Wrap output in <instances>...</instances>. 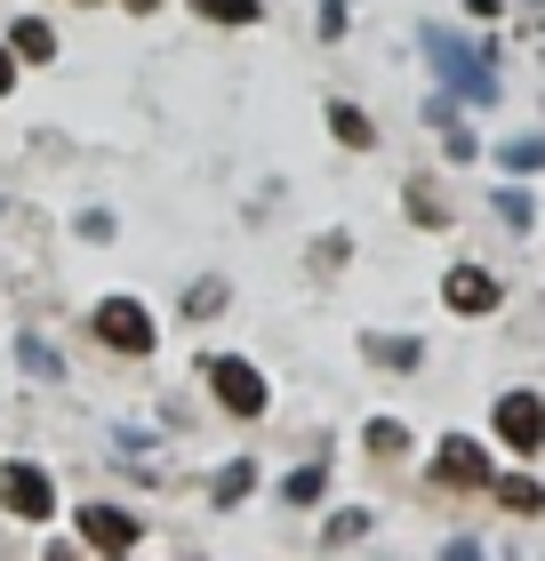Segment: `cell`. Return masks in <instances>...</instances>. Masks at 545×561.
Returning a JSON list of instances; mask_svg holds the SVG:
<instances>
[{
	"mask_svg": "<svg viewBox=\"0 0 545 561\" xmlns=\"http://www.w3.org/2000/svg\"><path fill=\"white\" fill-rule=\"evenodd\" d=\"M418 41H425L441 89H450L457 105H498V72H489V48L481 41H457V33H441V24H425Z\"/></svg>",
	"mask_w": 545,
	"mask_h": 561,
	"instance_id": "6da1fadb",
	"label": "cell"
},
{
	"mask_svg": "<svg viewBox=\"0 0 545 561\" xmlns=\"http://www.w3.org/2000/svg\"><path fill=\"white\" fill-rule=\"evenodd\" d=\"M201 377H209V393H217L225 417H265L273 393H265V369H257V362H241V353H209Z\"/></svg>",
	"mask_w": 545,
	"mask_h": 561,
	"instance_id": "7a4b0ae2",
	"label": "cell"
},
{
	"mask_svg": "<svg viewBox=\"0 0 545 561\" xmlns=\"http://www.w3.org/2000/svg\"><path fill=\"white\" fill-rule=\"evenodd\" d=\"M0 505H9L16 522H57V481L41 466H24V457H9V466H0Z\"/></svg>",
	"mask_w": 545,
	"mask_h": 561,
	"instance_id": "3957f363",
	"label": "cell"
},
{
	"mask_svg": "<svg viewBox=\"0 0 545 561\" xmlns=\"http://www.w3.org/2000/svg\"><path fill=\"white\" fill-rule=\"evenodd\" d=\"M489 425H498V442H506V449L537 457V449H545V393H498Z\"/></svg>",
	"mask_w": 545,
	"mask_h": 561,
	"instance_id": "277c9868",
	"label": "cell"
},
{
	"mask_svg": "<svg viewBox=\"0 0 545 561\" xmlns=\"http://www.w3.org/2000/svg\"><path fill=\"white\" fill-rule=\"evenodd\" d=\"M96 337H105L113 353H137V362H145V353H152V313L137 297H105V305H96Z\"/></svg>",
	"mask_w": 545,
	"mask_h": 561,
	"instance_id": "5b68a950",
	"label": "cell"
},
{
	"mask_svg": "<svg viewBox=\"0 0 545 561\" xmlns=\"http://www.w3.org/2000/svg\"><path fill=\"white\" fill-rule=\"evenodd\" d=\"M72 529H81V546H96V553H137V538H145V522L121 514V505H81Z\"/></svg>",
	"mask_w": 545,
	"mask_h": 561,
	"instance_id": "8992f818",
	"label": "cell"
},
{
	"mask_svg": "<svg viewBox=\"0 0 545 561\" xmlns=\"http://www.w3.org/2000/svg\"><path fill=\"white\" fill-rule=\"evenodd\" d=\"M433 481H441V490H489V449L450 433V442L433 449Z\"/></svg>",
	"mask_w": 545,
	"mask_h": 561,
	"instance_id": "52a82bcc",
	"label": "cell"
},
{
	"mask_svg": "<svg viewBox=\"0 0 545 561\" xmlns=\"http://www.w3.org/2000/svg\"><path fill=\"white\" fill-rule=\"evenodd\" d=\"M441 305H450V313H498V273L450 265V273H441Z\"/></svg>",
	"mask_w": 545,
	"mask_h": 561,
	"instance_id": "ba28073f",
	"label": "cell"
},
{
	"mask_svg": "<svg viewBox=\"0 0 545 561\" xmlns=\"http://www.w3.org/2000/svg\"><path fill=\"white\" fill-rule=\"evenodd\" d=\"M361 353H370L377 369H418V362H425L418 337H385V329H370V337H361Z\"/></svg>",
	"mask_w": 545,
	"mask_h": 561,
	"instance_id": "9c48e42d",
	"label": "cell"
},
{
	"mask_svg": "<svg viewBox=\"0 0 545 561\" xmlns=\"http://www.w3.org/2000/svg\"><path fill=\"white\" fill-rule=\"evenodd\" d=\"M329 129H337V145H353V152H370V145H377L370 113H361V105H345V96H329Z\"/></svg>",
	"mask_w": 545,
	"mask_h": 561,
	"instance_id": "30bf717a",
	"label": "cell"
},
{
	"mask_svg": "<svg viewBox=\"0 0 545 561\" xmlns=\"http://www.w3.org/2000/svg\"><path fill=\"white\" fill-rule=\"evenodd\" d=\"M489 490H498L506 514H545V481H530V473H506V481H489Z\"/></svg>",
	"mask_w": 545,
	"mask_h": 561,
	"instance_id": "8fae6325",
	"label": "cell"
},
{
	"mask_svg": "<svg viewBox=\"0 0 545 561\" xmlns=\"http://www.w3.org/2000/svg\"><path fill=\"white\" fill-rule=\"evenodd\" d=\"M16 362H24V377H41V386H57V377H65V362L48 353V337H33V329L16 337Z\"/></svg>",
	"mask_w": 545,
	"mask_h": 561,
	"instance_id": "7c38bea8",
	"label": "cell"
},
{
	"mask_svg": "<svg viewBox=\"0 0 545 561\" xmlns=\"http://www.w3.org/2000/svg\"><path fill=\"white\" fill-rule=\"evenodd\" d=\"M489 209H498V225H513V233H530V225H537L530 185H498V201H489Z\"/></svg>",
	"mask_w": 545,
	"mask_h": 561,
	"instance_id": "4fadbf2b",
	"label": "cell"
},
{
	"mask_svg": "<svg viewBox=\"0 0 545 561\" xmlns=\"http://www.w3.org/2000/svg\"><path fill=\"white\" fill-rule=\"evenodd\" d=\"M9 41H16V57H24V65H48V57H57V33H48L41 16H24Z\"/></svg>",
	"mask_w": 545,
	"mask_h": 561,
	"instance_id": "5bb4252c",
	"label": "cell"
},
{
	"mask_svg": "<svg viewBox=\"0 0 545 561\" xmlns=\"http://www.w3.org/2000/svg\"><path fill=\"white\" fill-rule=\"evenodd\" d=\"M249 490H257V466H249V457H232V466L217 473V490H209V497H217V505H225V514H232V505H241Z\"/></svg>",
	"mask_w": 545,
	"mask_h": 561,
	"instance_id": "9a60e30c",
	"label": "cell"
},
{
	"mask_svg": "<svg viewBox=\"0 0 545 561\" xmlns=\"http://www.w3.org/2000/svg\"><path fill=\"white\" fill-rule=\"evenodd\" d=\"M193 16H217V24H257L265 0H193Z\"/></svg>",
	"mask_w": 545,
	"mask_h": 561,
	"instance_id": "2e32d148",
	"label": "cell"
},
{
	"mask_svg": "<svg viewBox=\"0 0 545 561\" xmlns=\"http://www.w3.org/2000/svg\"><path fill=\"white\" fill-rule=\"evenodd\" d=\"M321 490H329V473H321V466H297L289 481H281V497H289V505H321Z\"/></svg>",
	"mask_w": 545,
	"mask_h": 561,
	"instance_id": "e0dca14e",
	"label": "cell"
},
{
	"mask_svg": "<svg viewBox=\"0 0 545 561\" xmlns=\"http://www.w3.org/2000/svg\"><path fill=\"white\" fill-rule=\"evenodd\" d=\"M498 161H506V169H522V176L545 169V137H506V145H498Z\"/></svg>",
	"mask_w": 545,
	"mask_h": 561,
	"instance_id": "ac0fdd59",
	"label": "cell"
},
{
	"mask_svg": "<svg viewBox=\"0 0 545 561\" xmlns=\"http://www.w3.org/2000/svg\"><path fill=\"white\" fill-rule=\"evenodd\" d=\"M409 217H418V225H433V233H441V225H450V209H441V193L425 185V176H418V185H409Z\"/></svg>",
	"mask_w": 545,
	"mask_h": 561,
	"instance_id": "d6986e66",
	"label": "cell"
},
{
	"mask_svg": "<svg viewBox=\"0 0 545 561\" xmlns=\"http://www.w3.org/2000/svg\"><path fill=\"white\" fill-rule=\"evenodd\" d=\"M361 538H370V514H361V505L329 514V546H361Z\"/></svg>",
	"mask_w": 545,
	"mask_h": 561,
	"instance_id": "ffe728a7",
	"label": "cell"
},
{
	"mask_svg": "<svg viewBox=\"0 0 545 561\" xmlns=\"http://www.w3.org/2000/svg\"><path fill=\"white\" fill-rule=\"evenodd\" d=\"M370 449H377V457H401V449H409V425H401V417H377V425H370Z\"/></svg>",
	"mask_w": 545,
	"mask_h": 561,
	"instance_id": "44dd1931",
	"label": "cell"
},
{
	"mask_svg": "<svg viewBox=\"0 0 545 561\" xmlns=\"http://www.w3.org/2000/svg\"><path fill=\"white\" fill-rule=\"evenodd\" d=\"M185 313H193V321H209V313H225V280H193Z\"/></svg>",
	"mask_w": 545,
	"mask_h": 561,
	"instance_id": "7402d4cb",
	"label": "cell"
},
{
	"mask_svg": "<svg viewBox=\"0 0 545 561\" xmlns=\"http://www.w3.org/2000/svg\"><path fill=\"white\" fill-rule=\"evenodd\" d=\"M441 145H450V161H474V152H481L474 137H465V129H457V121H450V129H441Z\"/></svg>",
	"mask_w": 545,
	"mask_h": 561,
	"instance_id": "603a6c76",
	"label": "cell"
},
{
	"mask_svg": "<svg viewBox=\"0 0 545 561\" xmlns=\"http://www.w3.org/2000/svg\"><path fill=\"white\" fill-rule=\"evenodd\" d=\"M81 241H113V217L105 209H81Z\"/></svg>",
	"mask_w": 545,
	"mask_h": 561,
	"instance_id": "cb8c5ba5",
	"label": "cell"
},
{
	"mask_svg": "<svg viewBox=\"0 0 545 561\" xmlns=\"http://www.w3.org/2000/svg\"><path fill=\"white\" fill-rule=\"evenodd\" d=\"M345 33V0H321V41H337Z\"/></svg>",
	"mask_w": 545,
	"mask_h": 561,
	"instance_id": "d4e9b609",
	"label": "cell"
},
{
	"mask_svg": "<svg viewBox=\"0 0 545 561\" xmlns=\"http://www.w3.org/2000/svg\"><path fill=\"white\" fill-rule=\"evenodd\" d=\"M16 89V48H0V96Z\"/></svg>",
	"mask_w": 545,
	"mask_h": 561,
	"instance_id": "484cf974",
	"label": "cell"
},
{
	"mask_svg": "<svg viewBox=\"0 0 545 561\" xmlns=\"http://www.w3.org/2000/svg\"><path fill=\"white\" fill-rule=\"evenodd\" d=\"M121 9H137V16H145V9H161V0H121Z\"/></svg>",
	"mask_w": 545,
	"mask_h": 561,
	"instance_id": "4316f807",
	"label": "cell"
},
{
	"mask_svg": "<svg viewBox=\"0 0 545 561\" xmlns=\"http://www.w3.org/2000/svg\"><path fill=\"white\" fill-rule=\"evenodd\" d=\"M0 209H9V201H0Z\"/></svg>",
	"mask_w": 545,
	"mask_h": 561,
	"instance_id": "83f0119b",
	"label": "cell"
},
{
	"mask_svg": "<svg viewBox=\"0 0 545 561\" xmlns=\"http://www.w3.org/2000/svg\"><path fill=\"white\" fill-rule=\"evenodd\" d=\"M537 9H545V0H537Z\"/></svg>",
	"mask_w": 545,
	"mask_h": 561,
	"instance_id": "f1b7e54d",
	"label": "cell"
}]
</instances>
